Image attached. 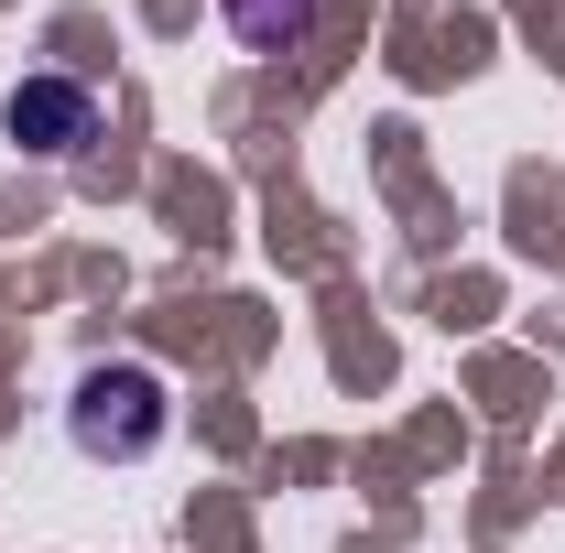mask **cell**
<instances>
[{
    "instance_id": "6da1fadb",
    "label": "cell",
    "mask_w": 565,
    "mask_h": 553,
    "mask_svg": "<svg viewBox=\"0 0 565 553\" xmlns=\"http://www.w3.org/2000/svg\"><path fill=\"white\" fill-rule=\"evenodd\" d=\"M66 423H76L87 456H120V467H131V456L163 445V380H152V369H87V391H76Z\"/></svg>"
},
{
    "instance_id": "3957f363",
    "label": "cell",
    "mask_w": 565,
    "mask_h": 553,
    "mask_svg": "<svg viewBox=\"0 0 565 553\" xmlns=\"http://www.w3.org/2000/svg\"><path fill=\"white\" fill-rule=\"evenodd\" d=\"M228 22H239V44H294L316 22V0H228Z\"/></svg>"
},
{
    "instance_id": "7a4b0ae2",
    "label": "cell",
    "mask_w": 565,
    "mask_h": 553,
    "mask_svg": "<svg viewBox=\"0 0 565 553\" xmlns=\"http://www.w3.org/2000/svg\"><path fill=\"white\" fill-rule=\"evenodd\" d=\"M11 131L33 141V152H76L87 141V87H22L11 98Z\"/></svg>"
}]
</instances>
